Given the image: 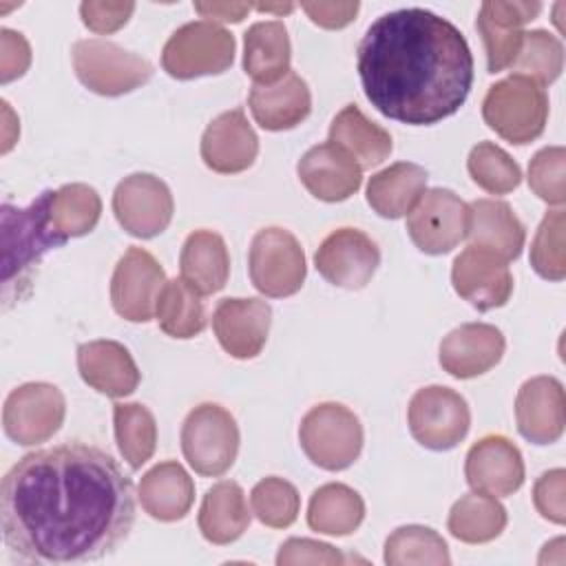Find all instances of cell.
<instances>
[{
    "label": "cell",
    "instance_id": "obj_1",
    "mask_svg": "<svg viewBox=\"0 0 566 566\" xmlns=\"http://www.w3.org/2000/svg\"><path fill=\"white\" fill-rule=\"evenodd\" d=\"M0 522L4 546L20 564L97 562L133 528V482L97 447L71 442L40 449L2 478Z\"/></svg>",
    "mask_w": 566,
    "mask_h": 566
},
{
    "label": "cell",
    "instance_id": "obj_2",
    "mask_svg": "<svg viewBox=\"0 0 566 566\" xmlns=\"http://www.w3.org/2000/svg\"><path fill=\"white\" fill-rule=\"evenodd\" d=\"M356 69L371 106L409 126L451 117L473 84V55L460 29L420 7L374 20L358 44Z\"/></svg>",
    "mask_w": 566,
    "mask_h": 566
},
{
    "label": "cell",
    "instance_id": "obj_3",
    "mask_svg": "<svg viewBox=\"0 0 566 566\" xmlns=\"http://www.w3.org/2000/svg\"><path fill=\"white\" fill-rule=\"evenodd\" d=\"M51 190H44L27 208L2 203V298L4 305L29 294L42 256L64 245L51 226Z\"/></svg>",
    "mask_w": 566,
    "mask_h": 566
},
{
    "label": "cell",
    "instance_id": "obj_4",
    "mask_svg": "<svg viewBox=\"0 0 566 566\" xmlns=\"http://www.w3.org/2000/svg\"><path fill=\"white\" fill-rule=\"evenodd\" d=\"M482 117L491 130L511 144L537 139L548 119V95L544 86L522 73L495 82L482 99Z\"/></svg>",
    "mask_w": 566,
    "mask_h": 566
},
{
    "label": "cell",
    "instance_id": "obj_5",
    "mask_svg": "<svg viewBox=\"0 0 566 566\" xmlns=\"http://www.w3.org/2000/svg\"><path fill=\"white\" fill-rule=\"evenodd\" d=\"M298 442L316 467L343 471L352 467L363 451V424L345 405L321 402L303 416Z\"/></svg>",
    "mask_w": 566,
    "mask_h": 566
},
{
    "label": "cell",
    "instance_id": "obj_6",
    "mask_svg": "<svg viewBox=\"0 0 566 566\" xmlns=\"http://www.w3.org/2000/svg\"><path fill=\"white\" fill-rule=\"evenodd\" d=\"M234 35L217 22L195 20L179 27L161 51V66L170 77L195 80L219 75L234 62Z\"/></svg>",
    "mask_w": 566,
    "mask_h": 566
},
{
    "label": "cell",
    "instance_id": "obj_7",
    "mask_svg": "<svg viewBox=\"0 0 566 566\" xmlns=\"http://www.w3.org/2000/svg\"><path fill=\"white\" fill-rule=\"evenodd\" d=\"M71 57L77 80L88 91L104 97L130 93L144 86L153 75L148 60L102 38L77 40L71 49Z\"/></svg>",
    "mask_w": 566,
    "mask_h": 566
},
{
    "label": "cell",
    "instance_id": "obj_8",
    "mask_svg": "<svg viewBox=\"0 0 566 566\" xmlns=\"http://www.w3.org/2000/svg\"><path fill=\"white\" fill-rule=\"evenodd\" d=\"M181 451L199 475H223L239 453L234 416L217 402L197 405L181 424Z\"/></svg>",
    "mask_w": 566,
    "mask_h": 566
},
{
    "label": "cell",
    "instance_id": "obj_9",
    "mask_svg": "<svg viewBox=\"0 0 566 566\" xmlns=\"http://www.w3.org/2000/svg\"><path fill=\"white\" fill-rule=\"evenodd\" d=\"M252 285L270 296H292L303 287L307 265L298 239L285 228H263L254 234L248 254Z\"/></svg>",
    "mask_w": 566,
    "mask_h": 566
},
{
    "label": "cell",
    "instance_id": "obj_10",
    "mask_svg": "<svg viewBox=\"0 0 566 566\" xmlns=\"http://www.w3.org/2000/svg\"><path fill=\"white\" fill-rule=\"evenodd\" d=\"M407 422L418 444L431 451H449L467 438L471 411L467 400L451 387L429 385L411 396Z\"/></svg>",
    "mask_w": 566,
    "mask_h": 566
},
{
    "label": "cell",
    "instance_id": "obj_11",
    "mask_svg": "<svg viewBox=\"0 0 566 566\" xmlns=\"http://www.w3.org/2000/svg\"><path fill=\"white\" fill-rule=\"evenodd\" d=\"M66 416L64 394L51 382H24L15 387L2 407V427L9 440L33 447L53 438Z\"/></svg>",
    "mask_w": 566,
    "mask_h": 566
},
{
    "label": "cell",
    "instance_id": "obj_12",
    "mask_svg": "<svg viewBox=\"0 0 566 566\" xmlns=\"http://www.w3.org/2000/svg\"><path fill=\"white\" fill-rule=\"evenodd\" d=\"M469 230V203L449 188H431L407 214V232L424 254H447Z\"/></svg>",
    "mask_w": 566,
    "mask_h": 566
},
{
    "label": "cell",
    "instance_id": "obj_13",
    "mask_svg": "<svg viewBox=\"0 0 566 566\" xmlns=\"http://www.w3.org/2000/svg\"><path fill=\"white\" fill-rule=\"evenodd\" d=\"M113 212L119 226L137 239L161 234L175 212L170 188L150 172L124 177L113 192Z\"/></svg>",
    "mask_w": 566,
    "mask_h": 566
},
{
    "label": "cell",
    "instance_id": "obj_14",
    "mask_svg": "<svg viewBox=\"0 0 566 566\" xmlns=\"http://www.w3.org/2000/svg\"><path fill=\"white\" fill-rule=\"evenodd\" d=\"M164 285L166 274L157 259L133 245L122 254L111 276L113 310L130 323H146L155 316Z\"/></svg>",
    "mask_w": 566,
    "mask_h": 566
},
{
    "label": "cell",
    "instance_id": "obj_15",
    "mask_svg": "<svg viewBox=\"0 0 566 566\" xmlns=\"http://www.w3.org/2000/svg\"><path fill=\"white\" fill-rule=\"evenodd\" d=\"M318 274L345 290L365 287L380 265L378 245L356 228H338L323 239L314 254Z\"/></svg>",
    "mask_w": 566,
    "mask_h": 566
},
{
    "label": "cell",
    "instance_id": "obj_16",
    "mask_svg": "<svg viewBox=\"0 0 566 566\" xmlns=\"http://www.w3.org/2000/svg\"><path fill=\"white\" fill-rule=\"evenodd\" d=\"M500 254L471 245L464 248L451 268V283L460 298L480 312L506 305L513 294V274Z\"/></svg>",
    "mask_w": 566,
    "mask_h": 566
},
{
    "label": "cell",
    "instance_id": "obj_17",
    "mask_svg": "<svg viewBox=\"0 0 566 566\" xmlns=\"http://www.w3.org/2000/svg\"><path fill=\"white\" fill-rule=\"evenodd\" d=\"M539 11L542 2H482L475 27L486 49L489 73H500L515 64L526 33L522 27L535 20Z\"/></svg>",
    "mask_w": 566,
    "mask_h": 566
},
{
    "label": "cell",
    "instance_id": "obj_18",
    "mask_svg": "<svg viewBox=\"0 0 566 566\" xmlns=\"http://www.w3.org/2000/svg\"><path fill=\"white\" fill-rule=\"evenodd\" d=\"M464 475L473 491L493 497L513 495L524 482V460L520 449L504 436L480 438L467 453Z\"/></svg>",
    "mask_w": 566,
    "mask_h": 566
},
{
    "label": "cell",
    "instance_id": "obj_19",
    "mask_svg": "<svg viewBox=\"0 0 566 566\" xmlns=\"http://www.w3.org/2000/svg\"><path fill=\"white\" fill-rule=\"evenodd\" d=\"M272 323L263 298H221L212 314V329L226 354L248 360L261 354Z\"/></svg>",
    "mask_w": 566,
    "mask_h": 566
},
{
    "label": "cell",
    "instance_id": "obj_20",
    "mask_svg": "<svg viewBox=\"0 0 566 566\" xmlns=\"http://www.w3.org/2000/svg\"><path fill=\"white\" fill-rule=\"evenodd\" d=\"M517 431L533 444H553L566 424L564 387L553 376L528 378L515 398Z\"/></svg>",
    "mask_w": 566,
    "mask_h": 566
},
{
    "label": "cell",
    "instance_id": "obj_21",
    "mask_svg": "<svg viewBox=\"0 0 566 566\" xmlns=\"http://www.w3.org/2000/svg\"><path fill=\"white\" fill-rule=\"evenodd\" d=\"M259 153V137L248 122L243 108L217 115L203 130L201 159L219 175H237L248 170Z\"/></svg>",
    "mask_w": 566,
    "mask_h": 566
},
{
    "label": "cell",
    "instance_id": "obj_22",
    "mask_svg": "<svg viewBox=\"0 0 566 566\" xmlns=\"http://www.w3.org/2000/svg\"><path fill=\"white\" fill-rule=\"evenodd\" d=\"M504 334L489 323H464L440 343V365L453 378L467 380L493 369L504 354Z\"/></svg>",
    "mask_w": 566,
    "mask_h": 566
},
{
    "label": "cell",
    "instance_id": "obj_23",
    "mask_svg": "<svg viewBox=\"0 0 566 566\" xmlns=\"http://www.w3.org/2000/svg\"><path fill=\"white\" fill-rule=\"evenodd\" d=\"M296 175L312 197L327 203L349 199L363 184V168L332 142L312 146L298 159Z\"/></svg>",
    "mask_w": 566,
    "mask_h": 566
},
{
    "label": "cell",
    "instance_id": "obj_24",
    "mask_svg": "<svg viewBox=\"0 0 566 566\" xmlns=\"http://www.w3.org/2000/svg\"><path fill=\"white\" fill-rule=\"evenodd\" d=\"M77 369L88 387L111 398L130 396L142 378L130 352L122 343L106 338L77 347Z\"/></svg>",
    "mask_w": 566,
    "mask_h": 566
},
{
    "label": "cell",
    "instance_id": "obj_25",
    "mask_svg": "<svg viewBox=\"0 0 566 566\" xmlns=\"http://www.w3.org/2000/svg\"><path fill=\"white\" fill-rule=\"evenodd\" d=\"M254 122L265 130H290L298 126L312 111L307 82L290 71L272 84H254L248 95Z\"/></svg>",
    "mask_w": 566,
    "mask_h": 566
},
{
    "label": "cell",
    "instance_id": "obj_26",
    "mask_svg": "<svg viewBox=\"0 0 566 566\" xmlns=\"http://www.w3.org/2000/svg\"><path fill=\"white\" fill-rule=\"evenodd\" d=\"M467 239L471 245L486 248L504 261H515L524 248L526 232L506 201L475 199L469 203Z\"/></svg>",
    "mask_w": 566,
    "mask_h": 566
},
{
    "label": "cell",
    "instance_id": "obj_27",
    "mask_svg": "<svg viewBox=\"0 0 566 566\" xmlns=\"http://www.w3.org/2000/svg\"><path fill=\"white\" fill-rule=\"evenodd\" d=\"M139 502L150 517L159 522H177L186 517L195 502V482L179 462H159L144 473L139 482Z\"/></svg>",
    "mask_w": 566,
    "mask_h": 566
},
{
    "label": "cell",
    "instance_id": "obj_28",
    "mask_svg": "<svg viewBox=\"0 0 566 566\" xmlns=\"http://www.w3.org/2000/svg\"><path fill=\"white\" fill-rule=\"evenodd\" d=\"M181 279L201 296L226 287L230 276V254L221 234L212 230H195L181 245Z\"/></svg>",
    "mask_w": 566,
    "mask_h": 566
},
{
    "label": "cell",
    "instance_id": "obj_29",
    "mask_svg": "<svg viewBox=\"0 0 566 566\" xmlns=\"http://www.w3.org/2000/svg\"><path fill=\"white\" fill-rule=\"evenodd\" d=\"M197 524L210 544L223 546L239 539L250 526V509L243 489L232 480L212 484L203 495Z\"/></svg>",
    "mask_w": 566,
    "mask_h": 566
},
{
    "label": "cell",
    "instance_id": "obj_30",
    "mask_svg": "<svg viewBox=\"0 0 566 566\" xmlns=\"http://www.w3.org/2000/svg\"><path fill=\"white\" fill-rule=\"evenodd\" d=\"M427 190V170L411 161H398L367 181V203L385 219H400L411 212Z\"/></svg>",
    "mask_w": 566,
    "mask_h": 566
},
{
    "label": "cell",
    "instance_id": "obj_31",
    "mask_svg": "<svg viewBox=\"0 0 566 566\" xmlns=\"http://www.w3.org/2000/svg\"><path fill=\"white\" fill-rule=\"evenodd\" d=\"M290 35L281 20L254 22L243 38V71L254 84H272L290 73Z\"/></svg>",
    "mask_w": 566,
    "mask_h": 566
},
{
    "label": "cell",
    "instance_id": "obj_32",
    "mask_svg": "<svg viewBox=\"0 0 566 566\" xmlns=\"http://www.w3.org/2000/svg\"><path fill=\"white\" fill-rule=\"evenodd\" d=\"M329 142L343 148L360 168L382 164L391 153V135L365 117V113L347 104L329 124Z\"/></svg>",
    "mask_w": 566,
    "mask_h": 566
},
{
    "label": "cell",
    "instance_id": "obj_33",
    "mask_svg": "<svg viewBox=\"0 0 566 566\" xmlns=\"http://www.w3.org/2000/svg\"><path fill=\"white\" fill-rule=\"evenodd\" d=\"M365 517L363 497L347 484L329 482L318 486L307 504V524L325 535H352Z\"/></svg>",
    "mask_w": 566,
    "mask_h": 566
},
{
    "label": "cell",
    "instance_id": "obj_34",
    "mask_svg": "<svg viewBox=\"0 0 566 566\" xmlns=\"http://www.w3.org/2000/svg\"><path fill=\"white\" fill-rule=\"evenodd\" d=\"M449 533L464 544H486L506 528V509L486 493H467L449 511Z\"/></svg>",
    "mask_w": 566,
    "mask_h": 566
},
{
    "label": "cell",
    "instance_id": "obj_35",
    "mask_svg": "<svg viewBox=\"0 0 566 566\" xmlns=\"http://www.w3.org/2000/svg\"><path fill=\"white\" fill-rule=\"evenodd\" d=\"M51 226L60 239L69 241L73 237L88 234L102 214V199L95 188L86 184H66L51 190L49 199Z\"/></svg>",
    "mask_w": 566,
    "mask_h": 566
},
{
    "label": "cell",
    "instance_id": "obj_36",
    "mask_svg": "<svg viewBox=\"0 0 566 566\" xmlns=\"http://www.w3.org/2000/svg\"><path fill=\"white\" fill-rule=\"evenodd\" d=\"M155 318L159 329L172 338H192L206 327V310L201 294L192 290L181 276L166 281Z\"/></svg>",
    "mask_w": 566,
    "mask_h": 566
},
{
    "label": "cell",
    "instance_id": "obj_37",
    "mask_svg": "<svg viewBox=\"0 0 566 566\" xmlns=\"http://www.w3.org/2000/svg\"><path fill=\"white\" fill-rule=\"evenodd\" d=\"M113 422L122 458L130 469H142V464L153 458L157 447L155 416L139 402H115Z\"/></svg>",
    "mask_w": 566,
    "mask_h": 566
},
{
    "label": "cell",
    "instance_id": "obj_38",
    "mask_svg": "<svg viewBox=\"0 0 566 566\" xmlns=\"http://www.w3.org/2000/svg\"><path fill=\"white\" fill-rule=\"evenodd\" d=\"M385 564L389 566H411V564H431V566H447L451 564L449 546L440 533L429 526L407 524L396 528L387 542L382 553Z\"/></svg>",
    "mask_w": 566,
    "mask_h": 566
},
{
    "label": "cell",
    "instance_id": "obj_39",
    "mask_svg": "<svg viewBox=\"0 0 566 566\" xmlns=\"http://www.w3.org/2000/svg\"><path fill=\"white\" fill-rule=\"evenodd\" d=\"M467 168L471 179L491 195H506L515 190L522 181V170L517 161L493 142L475 144L469 153Z\"/></svg>",
    "mask_w": 566,
    "mask_h": 566
},
{
    "label": "cell",
    "instance_id": "obj_40",
    "mask_svg": "<svg viewBox=\"0 0 566 566\" xmlns=\"http://www.w3.org/2000/svg\"><path fill=\"white\" fill-rule=\"evenodd\" d=\"M250 504L261 524L270 528H287L298 517L301 495L292 482L270 475L254 484Z\"/></svg>",
    "mask_w": 566,
    "mask_h": 566
},
{
    "label": "cell",
    "instance_id": "obj_41",
    "mask_svg": "<svg viewBox=\"0 0 566 566\" xmlns=\"http://www.w3.org/2000/svg\"><path fill=\"white\" fill-rule=\"evenodd\" d=\"M513 66L517 69V73L528 75L539 86L553 84L564 69V46L557 35L544 29L526 31L520 55Z\"/></svg>",
    "mask_w": 566,
    "mask_h": 566
},
{
    "label": "cell",
    "instance_id": "obj_42",
    "mask_svg": "<svg viewBox=\"0 0 566 566\" xmlns=\"http://www.w3.org/2000/svg\"><path fill=\"white\" fill-rule=\"evenodd\" d=\"M566 214L562 208L546 212L535 239L531 243V265L548 281H562L566 276V248H564Z\"/></svg>",
    "mask_w": 566,
    "mask_h": 566
},
{
    "label": "cell",
    "instance_id": "obj_43",
    "mask_svg": "<svg viewBox=\"0 0 566 566\" xmlns=\"http://www.w3.org/2000/svg\"><path fill=\"white\" fill-rule=\"evenodd\" d=\"M531 190L551 206L566 201V150L564 146H546L537 150L528 164Z\"/></svg>",
    "mask_w": 566,
    "mask_h": 566
},
{
    "label": "cell",
    "instance_id": "obj_44",
    "mask_svg": "<svg viewBox=\"0 0 566 566\" xmlns=\"http://www.w3.org/2000/svg\"><path fill=\"white\" fill-rule=\"evenodd\" d=\"M533 502L537 513L544 520L553 524H564L566 522V471L551 469L542 473L533 486Z\"/></svg>",
    "mask_w": 566,
    "mask_h": 566
},
{
    "label": "cell",
    "instance_id": "obj_45",
    "mask_svg": "<svg viewBox=\"0 0 566 566\" xmlns=\"http://www.w3.org/2000/svg\"><path fill=\"white\" fill-rule=\"evenodd\" d=\"M345 555L334 548L332 544L307 539V537H290L281 544L276 564L290 566V564H343Z\"/></svg>",
    "mask_w": 566,
    "mask_h": 566
},
{
    "label": "cell",
    "instance_id": "obj_46",
    "mask_svg": "<svg viewBox=\"0 0 566 566\" xmlns=\"http://www.w3.org/2000/svg\"><path fill=\"white\" fill-rule=\"evenodd\" d=\"M135 11V2H97L86 0L80 4V15L84 27H88L93 33H113L122 29L128 18Z\"/></svg>",
    "mask_w": 566,
    "mask_h": 566
},
{
    "label": "cell",
    "instance_id": "obj_47",
    "mask_svg": "<svg viewBox=\"0 0 566 566\" xmlns=\"http://www.w3.org/2000/svg\"><path fill=\"white\" fill-rule=\"evenodd\" d=\"M31 64V46L27 38L11 29H0V82L7 84L22 77Z\"/></svg>",
    "mask_w": 566,
    "mask_h": 566
},
{
    "label": "cell",
    "instance_id": "obj_48",
    "mask_svg": "<svg viewBox=\"0 0 566 566\" xmlns=\"http://www.w3.org/2000/svg\"><path fill=\"white\" fill-rule=\"evenodd\" d=\"M301 9L310 15V20L323 29H343L347 27L360 4L354 2H301Z\"/></svg>",
    "mask_w": 566,
    "mask_h": 566
},
{
    "label": "cell",
    "instance_id": "obj_49",
    "mask_svg": "<svg viewBox=\"0 0 566 566\" xmlns=\"http://www.w3.org/2000/svg\"><path fill=\"white\" fill-rule=\"evenodd\" d=\"M250 9L248 2H195V11L201 13V18H210V22H241Z\"/></svg>",
    "mask_w": 566,
    "mask_h": 566
},
{
    "label": "cell",
    "instance_id": "obj_50",
    "mask_svg": "<svg viewBox=\"0 0 566 566\" xmlns=\"http://www.w3.org/2000/svg\"><path fill=\"white\" fill-rule=\"evenodd\" d=\"M254 9L265 11V13H279V15H283V13H290V11L294 9V4H292V2H285V4H256Z\"/></svg>",
    "mask_w": 566,
    "mask_h": 566
}]
</instances>
